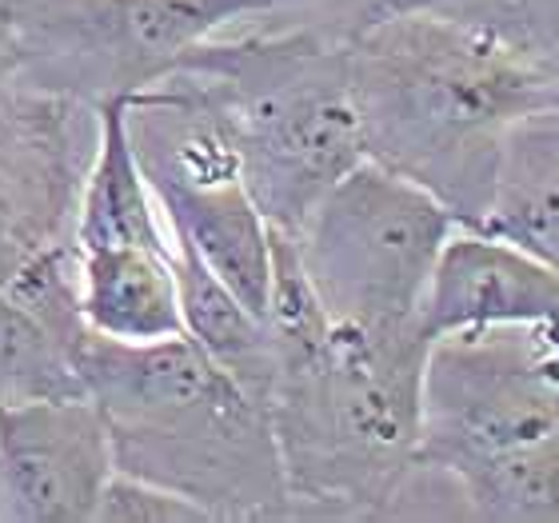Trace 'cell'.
I'll return each instance as SVG.
<instances>
[{"label": "cell", "instance_id": "obj_15", "mask_svg": "<svg viewBox=\"0 0 559 523\" xmlns=\"http://www.w3.org/2000/svg\"><path fill=\"white\" fill-rule=\"evenodd\" d=\"M479 233L512 240L559 268V136L548 112H536L512 132L500 188Z\"/></svg>", "mask_w": 559, "mask_h": 523}, {"label": "cell", "instance_id": "obj_9", "mask_svg": "<svg viewBox=\"0 0 559 523\" xmlns=\"http://www.w3.org/2000/svg\"><path fill=\"white\" fill-rule=\"evenodd\" d=\"M112 472L88 392L0 404V523H93Z\"/></svg>", "mask_w": 559, "mask_h": 523}, {"label": "cell", "instance_id": "obj_2", "mask_svg": "<svg viewBox=\"0 0 559 523\" xmlns=\"http://www.w3.org/2000/svg\"><path fill=\"white\" fill-rule=\"evenodd\" d=\"M72 368L124 476L185 496L212 523L296 520L269 404L188 336L117 344L81 328Z\"/></svg>", "mask_w": 559, "mask_h": 523}, {"label": "cell", "instance_id": "obj_13", "mask_svg": "<svg viewBox=\"0 0 559 523\" xmlns=\"http://www.w3.org/2000/svg\"><path fill=\"white\" fill-rule=\"evenodd\" d=\"M136 245L173 252V236L164 224L148 176L140 168L136 148L129 136L124 100H108L96 108V144L84 168L81 200H76V224H72V248H108Z\"/></svg>", "mask_w": 559, "mask_h": 523}, {"label": "cell", "instance_id": "obj_16", "mask_svg": "<svg viewBox=\"0 0 559 523\" xmlns=\"http://www.w3.org/2000/svg\"><path fill=\"white\" fill-rule=\"evenodd\" d=\"M81 320H52L16 292L0 288V404L81 395L72 340Z\"/></svg>", "mask_w": 559, "mask_h": 523}, {"label": "cell", "instance_id": "obj_3", "mask_svg": "<svg viewBox=\"0 0 559 523\" xmlns=\"http://www.w3.org/2000/svg\"><path fill=\"white\" fill-rule=\"evenodd\" d=\"M428 352L424 324H332L276 356L269 416L296 520L392 515L419 476Z\"/></svg>", "mask_w": 559, "mask_h": 523}, {"label": "cell", "instance_id": "obj_8", "mask_svg": "<svg viewBox=\"0 0 559 523\" xmlns=\"http://www.w3.org/2000/svg\"><path fill=\"white\" fill-rule=\"evenodd\" d=\"M81 117L88 108L24 84L0 100V288L28 260L72 245L93 156H81Z\"/></svg>", "mask_w": 559, "mask_h": 523}, {"label": "cell", "instance_id": "obj_20", "mask_svg": "<svg viewBox=\"0 0 559 523\" xmlns=\"http://www.w3.org/2000/svg\"><path fill=\"white\" fill-rule=\"evenodd\" d=\"M21 84V69H16V45H12V33L4 16H0V100Z\"/></svg>", "mask_w": 559, "mask_h": 523}, {"label": "cell", "instance_id": "obj_14", "mask_svg": "<svg viewBox=\"0 0 559 523\" xmlns=\"http://www.w3.org/2000/svg\"><path fill=\"white\" fill-rule=\"evenodd\" d=\"M173 272L180 292V320L185 336L209 352L224 372H233L252 395L269 404V388L276 360H272L269 328L216 272L200 264L197 252L173 240Z\"/></svg>", "mask_w": 559, "mask_h": 523}, {"label": "cell", "instance_id": "obj_1", "mask_svg": "<svg viewBox=\"0 0 559 523\" xmlns=\"http://www.w3.org/2000/svg\"><path fill=\"white\" fill-rule=\"evenodd\" d=\"M348 64L364 156L431 192L464 228H479L512 132L548 108V64L412 12L360 24Z\"/></svg>", "mask_w": 559, "mask_h": 523}, {"label": "cell", "instance_id": "obj_7", "mask_svg": "<svg viewBox=\"0 0 559 523\" xmlns=\"http://www.w3.org/2000/svg\"><path fill=\"white\" fill-rule=\"evenodd\" d=\"M260 0H0L24 88L96 112L168 81Z\"/></svg>", "mask_w": 559, "mask_h": 523}, {"label": "cell", "instance_id": "obj_18", "mask_svg": "<svg viewBox=\"0 0 559 523\" xmlns=\"http://www.w3.org/2000/svg\"><path fill=\"white\" fill-rule=\"evenodd\" d=\"M93 523H212L197 503L140 476L112 472L100 491Z\"/></svg>", "mask_w": 559, "mask_h": 523}, {"label": "cell", "instance_id": "obj_10", "mask_svg": "<svg viewBox=\"0 0 559 523\" xmlns=\"http://www.w3.org/2000/svg\"><path fill=\"white\" fill-rule=\"evenodd\" d=\"M419 324L431 340L559 324V268L479 228H455L431 268Z\"/></svg>", "mask_w": 559, "mask_h": 523}, {"label": "cell", "instance_id": "obj_21", "mask_svg": "<svg viewBox=\"0 0 559 523\" xmlns=\"http://www.w3.org/2000/svg\"><path fill=\"white\" fill-rule=\"evenodd\" d=\"M548 120H551V129H556V136H559V57L551 60V84H548Z\"/></svg>", "mask_w": 559, "mask_h": 523}, {"label": "cell", "instance_id": "obj_4", "mask_svg": "<svg viewBox=\"0 0 559 523\" xmlns=\"http://www.w3.org/2000/svg\"><path fill=\"white\" fill-rule=\"evenodd\" d=\"M348 33L280 21L209 36L176 72L197 84L233 136L269 228L296 236L328 188L364 161Z\"/></svg>", "mask_w": 559, "mask_h": 523}, {"label": "cell", "instance_id": "obj_11", "mask_svg": "<svg viewBox=\"0 0 559 523\" xmlns=\"http://www.w3.org/2000/svg\"><path fill=\"white\" fill-rule=\"evenodd\" d=\"M168 236L228 284L264 320L272 280V228L245 180L152 185Z\"/></svg>", "mask_w": 559, "mask_h": 523}, {"label": "cell", "instance_id": "obj_6", "mask_svg": "<svg viewBox=\"0 0 559 523\" xmlns=\"http://www.w3.org/2000/svg\"><path fill=\"white\" fill-rule=\"evenodd\" d=\"M464 224L408 176L364 156L292 236L332 324H419L431 268Z\"/></svg>", "mask_w": 559, "mask_h": 523}, {"label": "cell", "instance_id": "obj_12", "mask_svg": "<svg viewBox=\"0 0 559 523\" xmlns=\"http://www.w3.org/2000/svg\"><path fill=\"white\" fill-rule=\"evenodd\" d=\"M76 312L88 332L117 344L185 336L173 252L136 245L76 252Z\"/></svg>", "mask_w": 559, "mask_h": 523}, {"label": "cell", "instance_id": "obj_19", "mask_svg": "<svg viewBox=\"0 0 559 523\" xmlns=\"http://www.w3.org/2000/svg\"><path fill=\"white\" fill-rule=\"evenodd\" d=\"M257 21H276V16H300L308 24H328L336 33H356L360 24L380 16V0H260Z\"/></svg>", "mask_w": 559, "mask_h": 523}, {"label": "cell", "instance_id": "obj_5", "mask_svg": "<svg viewBox=\"0 0 559 523\" xmlns=\"http://www.w3.org/2000/svg\"><path fill=\"white\" fill-rule=\"evenodd\" d=\"M419 472L484 523H559V324L431 340Z\"/></svg>", "mask_w": 559, "mask_h": 523}, {"label": "cell", "instance_id": "obj_17", "mask_svg": "<svg viewBox=\"0 0 559 523\" xmlns=\"http://www.w3.org/2000/svg\"><path fill=\"white\" fill-rule=\"evenodd\" d=\"M380 12L455 24L548 69L559 57V0H380Z\"/></svg>", "mask_w": 559, "mask_h": 523}]
</instances>
